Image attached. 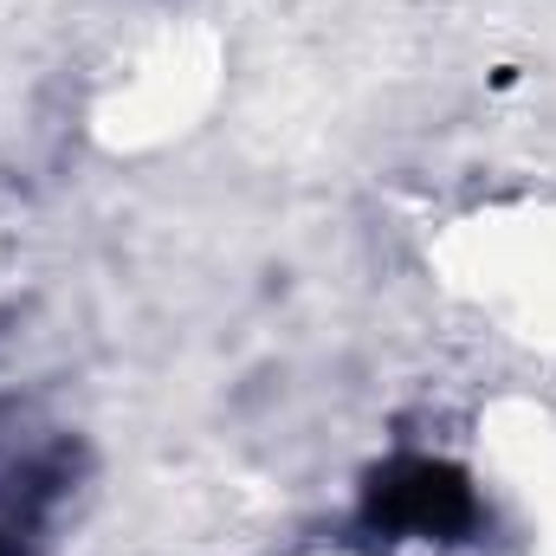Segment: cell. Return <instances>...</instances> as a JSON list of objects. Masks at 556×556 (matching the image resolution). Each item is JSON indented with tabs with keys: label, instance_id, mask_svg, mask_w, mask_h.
<instances>
[{
	"label": "cell",
	"instance_id": "1",
	"mask_svg": "<svg viewBox=\"0 0 556 556\" xmlns=\"http://www.w3.org/2000/svg\"><path fill=\"white\" fill-rule=\"evenodd\" d=\"M492 525V505L479 492V479L446 459V453H395L382 459L363 492H356V518L350 531L363 544H479Z\"/></svg>",
	"mask_w": 556,
	"mask_h": 556
},
{
	"label": "cell",
	"instance_id": "2",
	"mask_svg": "<svg viewBox=\"0 0 556 556\" xmlns=\"http://www.w3.org/2000/svg\"><path fill=\"white\" fill-rule=\"evenodd\" d=\"M65 492H72V459L65 453H39L20 472H7L0 479V556H39L46 525H52Z\"/></svg>",
	"mask_w": 556,
	"mask_h": 556
}]
</instances>
